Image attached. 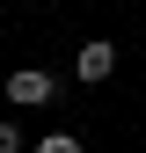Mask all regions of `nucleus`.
<instances>
[{
  "mask_svg": "<svg viewBox=\"0 0 146 153\" xmlns=\"http://www.w3.org/2000/svg\"><path fill=\"white\" fill-rule=\"evenodd\" d=\"M36 153H88V139H80V131H44Z\"/></svg>",
  "mask_w": 146,
  "mask_h": 153,
  "instance_id": "3",
  "label": "nucleus"
},
{
  "mask_svg": "<svg viewBox=\"0 0 146 153\" xmlns=\"http://www.w3.org/2000/svg\"><path fill=\"white\" fill-rule=\"evenodd\" d=\"M0 153H22V131L15 124H0Z\"/></svg>",
  "mask_w": 146,
  "mask_h": 153,
  "instance_id": "4",
  "label": "nucleus"
},
{
  "mask_svg": "<svg viewBox=\"0 0 146 153\" xmlns=\"http://www.w3.org/2000/svg\"><path fill=\"white\" fill-rule=\"evenodd\" d=\"M7 102L15 109H51V102H59V73H44V66L7 73Z\"/></svg>",
  "mask_w": 146,
  "mask_h": 153,
  "instance_id": "1",
  "label": "nucleus"
},
{
  "mask_svg": "<svg viewBox=\"0 0 146 153\" xmlns=\"http://www.w3.org/2000/svg\"><path fill=\"white\" fill-rule=\"evenodd\" d=\"M110 73H117V44H110V36H88V44L73 51V80H80V88H102Z\"/></svg>",
  "mask_w": 146,
  "mask_h": 153,
  "instance_id": "2",
  "label": "nucleus"
},
{
  "mask_svg": "<svg viewBox=\"0 0 146 153\" xmlns=\"http://www.w3.org/2000/svg\"><path fill=\"white\" fill-rule=\"evenodd\" d=\"M0 7H7V0H0Z\"/></svg>",
  "mask_w": 146,
  "mask_h": 153,
  "instance_id": "5",
  "label": "nucleus"
}]
</instances>
